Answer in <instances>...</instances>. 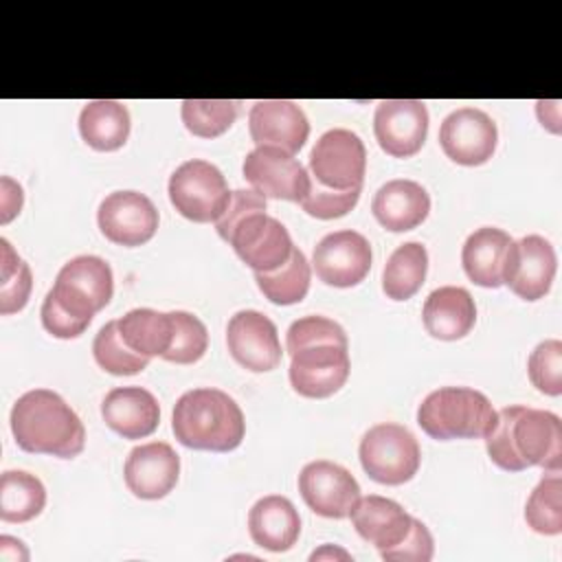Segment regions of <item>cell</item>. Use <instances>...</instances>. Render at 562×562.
<instances>
[{"instance_id":"cell-1","label":"cell","mask_w":562,"mask_h":562,"mask_svg":"<svg viewBox=\"0 0 562 562\" xmlns=\"http://www.w3.org/2000/svg\"><path fill=\"white\" fill-rule=\"evenodd\" d=\"M285 349L292 389L312 400L334 395L349 378V342L345 329L327 316H303L288 327Z\"/></svg>"},{"instance_id":"cell-2","label":"cell","mask_w":562,"mask_h":562,"mask_svg":"<svg viewBox=\"0 0 562 562\" xmlns=\"http://www.w3.org/2000/svg\"><path fill=\"white\" fill-rule=\"evenodd\" d=\"M485 448L490 459L507 472H522L531 465L560 472L562 422L551 411L505 406L485 435Z\"/></svg>"},{"instance_id":"cell-3","label":"cell","mask_w":562,"mask_h":562,"mask_svg":"<svg viewBox=\"0 0 562 562\" xmlns=\"http://www.w3.org/2000/svg\"><path fill=\"white\" fill-rule=\"evenodd\" d=\"M215 228L255 272L277 270L294 250L288 228L266 213V198L255 189L233 191L231 204Z\"/></svg>"},{"instance_id":"cell-4","label":"cell","mask_w":562,"mask_h":562,"mask_svg":"<svg viewBox=\"0 0 562 562\" xmlns=\"http://www.w3.org/2000/svg\"><path fill=\"white\" fill-rule=\"evenodd\" d=\"M11 432L24 452L77 457L86 446V428L66 400L50 389H33L11 408Z\"/></svg>"},{"instance_id":"cell-5","label":"cell","mask_w":562,"mask_h":562,"mask_svg":"<svg viewBox=\"0 0 562 562\" xmlns=\"http://www.w3.org/2000/svg\"><path fill=\"white\" fill-rule=\"evenodd\" d=\"M171 430L187 448L231 452L241 443L246 422L239 404L228 393L202 386L178 397L171 415Z\"/></svg>"},{"instance_id":"cell-6","label":"cell","mask_w":562,"mask_h":562,"mask_svg":"<svg viewBox=\"0 0 562 562\" xmlns=\"http://www.w3.org/2000/svg\"><path fill=\"white\" fill-rule=\"evenodd\" d=\"M496 422L492 402L470 386H441L417 408L422 430L439 441L485 437Z\"/></svg>"},{"instance_id":"cell-7","label":"cell","mask_w":562,"mask_h":562,"mask_svg":"<svg viewBox=\"0 0 562 562\" xmlns=\"http://www.w3.org/2000/svg\"><path fill=\"white\" fill-rule=\"evenodd\" d=\"M362 470L382 485H402L411 481L422 463V450L415 435L393 422L371 426L358 448Z\"/></svg>"},{"instance_id":"cell-8","label":"cell","mask_w":562,"mask_h":562,"mask_svg":"<svg viewBox=\"0 0 562 562\" xmlns=\"http://www.w3.org/2000/svg\"><path fill=\"white\" fill-rule=\"evenodd\" d=\"M114 292L112 268L97 255H79L61 266L48 296L70 316L92 323V316L103 310Z\"/></svg>"},{"instance_id":"cell-9","label":"cell","mask_w":562,"mask_h":562,"mask_svg":"<svg viewBox=\"0 0 562 562\" xmlns=\"http://www.w3.org/2000/svg\"><path fill=\"white\" fill-rule=\"evenodd\" d=\"M224 173L200 158L182 162L169 178V200L173 209L198 224L217 222L231 204Z\"/></svg>"},{"instance_id":"cell-10","label":"cell","mask_w":562,"mask_h":562,"mask_svg":"<svg viewBox=\"0 0 562 562\" xmlns=\"http://www.w3.org/2000/svg\"><path fill=\"white\" fill-rule=\"evenodd\" d=\"M367 149L360 136L345 127L327 130L310 154V176L329 189H362Z\"/></svg>"},{"instance_id":"cell-11","label":"cell","mask_w":562,"mask_h":562,"mask_svg":"<svg viewBox=\"0 0 562 562\" xmlns=\"http://www.w3.org/2000/svg\"><path fill=\"white\" fill-rule=\"evenodd\" d=\"M555 270L558 257L551 241L542 235H527L509 244L503 285L525 301H538L551 290Z\"/></svg>"},{"instance_id":"cell-12","label":"cell","mask_w":562,"mask_h":562,"mask_svg":"<svg viewBox=\"0 0 562 562\" xmlns=\"http://www.w3.org/2000/svg\"><path fill=\"white\" fill-rule=\"evenodd\" d=\"M371 244L358 231L345 228L325 235L312 255L316 277L334 288H351L371 270Z\"/></svg>"},{"instance_id":"cell-13","label":"cell","mask_w":562,"mask_h":562,"mask_svg":"<svg viewBox=\"0 0 562 562\" xmlns=\"http://www.w3.org/2000/svg\"><path fill=\"white\" fill-rule=\"evenodd\" d=\"M496 123L479 108H459L441 121L439 145L457 165L476 167L487 162L496 151Z\"/></svg>"},{"instance_id":"cell-14","label":"cell","mask_w":562,"mask_h":562,"mask_svg":"<svg viewBox=\"0 0 562 562\" xmlns=\"http://www.w3.org/2000/svg\"><path fill=\"white\" fill-rule=\"evenodd\" d=\"M158 211L154 202L138 191H114L103 198L97 222L105 239L119 246H143L158 231Z\"/></svg>"},{"instance_id":"cell-15","label":"cell","mask_w":562,"mask_h":562,"mask_svg":"<svg viewBox=\"0 0 562 562\" xmlns=\"http://www.w3.org/2000/svg\"><path fill=\"white\" fill-rule=\"evenodd\" d=\"M299 492L305 505L325 518L349 516L360 498V485L353 474L327 459H316L303 465L299 474Z\"/></svg>"},{"instance_id":"cell-16","label":"cell","mask_w":562,"mask_h":562,"mask_svg":"<svg viewBox=\"0 0 562 562\" xmlns=\"http://www.w3.org/2000/svg\"><path fill=\"white\" fill-rule=\"evenodd\" d=\"M248 184L272 200L301 202L310 187V173L290 154L277 147H255L241 165Z\"/></svg>"},{"instance_id":"cell-17","label":"cell","mask_w":562,"mask_h":562,"mask_svg":"<svg viewBox=\"0 0 562 562\" xmlns=\"http://www.w3.org/2000/svg\"><path fill=\"white\" fill-rule=\"evenodd\" d=\"M373 134L382 151L393 158L415 156L428 134V110L417 99L380 101L373 114Z\"/></svg>"},{"instance_id":"cell-18","label":"cell","mask_w":562,"mask_h":562,"mask_svg":"<svg viewBox=\"0 0 562 562\" xmlns=\"http://www.w3.org/2000/svg\"><path fill=\"white\" fill-rule=\"evenodd\" d=\"M226 345L237 364L248 371H272L281 362L277 325L257 310H239L226 327Z\"/></svg>"},{"instance_id":"cell-19","label":"cell","mask_w":562,"mask_h":562,"mask_svg":"<svg viewBox=\"0 0 562 562\" xmlns=\"http://www.w3.org/2000/svg\"><path fill=\"white\" fill-rule=\"evenodd\" d=\"M248 132L257 147H277L294 156L310 136V123L294 101L266 99L250 108Z\"/></svg>"},{"instance_id":"cell-20","label":"cell","mask_w":562,"mask_h":562,"mask_svg":"<svg viewBox=\"0 0 562 562\" xmlns=\"http://www.w3.org/2000/svg\"><path fill=\"white\" fill-rule=\"evenodd\" d=\"M123 476L127 490L145 501L167 496L180 476V457L167 441H149L130 450Z\"/></svg>"},{"instance_id":"cell-21","label":"cell","mask_w":562,"mask_h":562,"mask_svg":"<svg viewBox=\"0 0 562 562\" xmlns=\"http://www.w3.org/2000/svg\"><path fill=\"white\" fill-rule=\"evenodd\" d=\"M349 518L360 538L375 544L380 555L393 551L413 527V516L406 514L400 503L378 494L360 496L353 503Z\"/></svg>"},{"instance_id":"cell-22","label":"cell","mask_w":562,"mask_h":562,"mask_svg":"<svg viewBox=\"0 0 562 562\" xmlns=\"http://www.w3.org/2000/svg\"><path fill=\"white\" fill-rule=\"evenodd\" d=\"M101 417L123 439H143L158 428L160 406L143 386H116L103 397Z\"/></svg>"},{"instance_id":"cell-23","label":"cell","mask_w":562,"mask_h":562,"mask_svg":"<svg viewBox=\"0 0 562 562\" xmlns=\"http://www.w3.org/2000/svg\"><path fill=\"white\" fill-rule=\"evenodd\" d=\"M371 211L380 226L391 233L413 231L428 217L430 195L415 180H389L375 191Z\"/></svg>"},{"instance_id":"cell-24","label":"cell","mask_w":562,"mask_h":562,"mask_svg":"<svg viewBox=\"0 0 562 562\" xmlns=\"http://www.w3.org/2000/svg\"><path fill=\"white\" fill-rule=\"evenodd\" d=\"M248 531L257 547L281 553L296 544L301 533V518L290 498L270 494L250 507Z\"/></svg>"},{"instance_id":"cell-25","label":"cell","mask_w":562,"mask_h":562,"mask_svg":"<svg viewBox=\"0 0 562 562\" xmlns=\"http://www.w3.org/2000/svg\"><path fill=\"white\" fill-rule=\"evenodd\" d=\"M422 321L426 331L439 340H459L476 323V305L465 288L443 285L426 296Z\"/></svg>"},{"instance_id":"cell-26","label":"cell","mask_w":562,"mask_h":562,"mask_svg":"<svg viewBox=\"0 0 562 562\" xmlns=\"http://www.w3.org/2000/svg\"><path fill=\"white\" fill-rule=\"evenodd\" d=\"M514 239L494 226L476 228L461 248V263L468 279L481 288H501L509 244Z\"/></svg>"},{"instance_id":"cell-27","label":"cell","mask_w":562,"mask_h":562,"mask_svg":"<svg viewBox=\"0 0 562 562\" xmlns=\"http://www.w3.org/2000/svg\"><path fill=\"white\" fill-rule=\"evenodd\" d=\"M130 112L121 101L97 99L83 105L79 114V134L97 151H114L130 136Z\"/></svg>"},{"instance_id":"cell-28","label":"cell","mask_w":562,"mask_h":562,"mask_svg":"<svg viewBox=\"0 0 562 562\" xmlns=\"http://www.w3.org/2000/svg\"><path fill=\"white\" fill-rule=\"evenodd\" d=\"M116 325L125 345L145 358H154V356L162 358L173 338L171 312L136 307V310H130L125 316H121Z\"/></svg>"},{"instance_id":"cell-29","label":"cell","mask_w":562,"mask_h":562,"mask_svg":"<svg viewBox=\"0 0 562 562\" xmlns=\"http://www.w3.org/2000/svg\"><path fill=\"white\" fill-rule=\"evenodd\" d=\"M428 272V252L419 241L397 246L382 270V290L393 301H406L422 288Z\"/></svg>"},{"instance_id":"cell-30","label":"cell","mask_w":562,"mask_h":562,"mask_svg":"<svg viewBox=\"0 0 562 562\" xmlns=\"http://www.w3.org/2000/svg\"><path fill=\"white\" fill-rule=\"evenodd\" d=\"M46 505L44 483L24 470H7L0 476V518L7 522H26Z\"/></svg>"},{"instance_id":"cell-31","label":"cell","mask_w":562,"mask_h":562,"mask_svg":"<svg viewBox=\"0 0 562 562\" xmlns=\"http://www.w3.org/2000/svg\"><path fill=\"white\" fill-rule=\"evenodd\" d=\"M312 268L305 255L294 246L290 259L270 272H255L261 294L277 305H292L305 299L310 290Z\"/></svg>"},{"instance_id":"cell-32","label":"cell","mask_w":562,"mask_h":562,"mask_svg":"<svg viewBox=\"0 0 562 562\" xmlns=\"http://www.w3.org/2000/svg\"><path fill=\"white\" fill-rule=\"evenodd\" d=\"M562 479L560 472H547L525 505L527 525L542 536H558L562 531Z\"/></svg>"},{"instance_id":"cell-33","label":"cell","mask_w":562,"mask_h":562,"mask_svg":"<svg viewBox=\"0 0 562 562\" xmlns=\"http://www.w3.org/2000/svg\"><path fill=\"white\" fill-rule=\"evenodd\" d=\"M239 103L228 99H184L180 116L184 127L200 138H215L231 130L237 119Z\"/></svg>"},{"instance_id":"cell-34","label":"cell","mask_w":562,"mask_h":562,"mask_svg":"<svg viewBox=\"0 0 562 562\" xmlns=\"http://www.w3.org/2000/svg\"><path fill=\"white\" fill-rule=\"evenodd\" d=\"M97 364L112 375H134L149 364V358L132 351L119 334L116 321L105 323L92 342Z\"/></svg>"},{"instance_id":"cell-35","label":"cell","mask_w":562,"mask_h":562,"mask_svg":"<svg viewBox=\"0 0 562 562\" xmlns=\"http://www.w3.org/2000/svg\"><path fill=\"white\" fill-rule=\"evenodd\" d=\"M2 246V263H0V314L20 312L33 288L31 268L24 259H20L7 239H0Z\"/></svg>"},{"instance_id":"cell-36","label":"cell","mask_w":562,"mask_h":562,"mask_svg":"<svg viewBox=\"0 0 562 562\" xmlns=\"http://www.w3.org/2000/svg\"><path fill=\"white\" fill-rule=\"evenodd\" d=\"M171 316H173V338L162 360L176 362V364L198 362L209 347V331L204 323L195 314H189L182 310L171 312Z\"/></svg>"},{"instance_id":"cell-37","label":"cell","mask_w":562,"mask_h":562,"mask_svg":"<svg viewBox=\"0 0 562 562\" xmlns=\"http://www.w3.org/2000/svg\"><path fill=\"white\" fill-rule=\"evenodd\" d=\"M527 371L531 384L544 395H560L562 393V342L551 338L540 342L529 360Z\"/></svg>"},{"instance_id":"cell-38","label":"cell","mask_w":562,"mask_h":562,"mask_svg":"<svg viewBox=\"0 0 562 562\" xmlns=\"http://www.w3.org/2000/svg\"><path fill=\"white\" fill-rule=\"evenodd\" d=\"M360 191L362 189H349V191H336L329 187L318 184L312 176H310V187L307 193L303 195V200L299 202L303 206V211L312 217L318 220H334V217H342L347 215L360 200Z\"/></svg>"},{"instance_id":"cell-39","label":"cell","mask_w":562,"mask_h":562,"mask_svg":"<svg viewBox=\"0 0 562 562\" xmlns=\"http://www.w3.org/2000/svg\"><path fill=\"white\" fill-rule=\"evenodd\" d=\"M435 553V542H432V536L428 531V527L413 518V527L408 531V536L393 549L389 551L386 555H382V560H415V562H428Z\"/></svg>"},{"instance_id":"cell-40","label":"cell","mask_w":562,"mask_h":562,"mask_svg":"<svg viewBox=\"0 0 562 562\" xmlns=\"http://www.w3.org/2000/svg\"><path fill=\"white\" fill-rule=\"evenodd\" d=\"M22 202H24L22 187L15 184L11 178H2V213H0V222L2 224L11 222L20 213Z\"/></svg>"},{"instance_id":"cell-41","label":"cell","mask_w":562,"mask_h":562,"mask_svg":"<svg viewBox=\"0 0 562 562\" xmlns=\"http://www.w3.org/2000/svg\"><path fill=\"white\" fill-rule=\"evenodd\" d=\"M26 558H29V553L20 540L9 538V536L0 538V560L2 562H15V560H26Z\"/></svg>"}]
</instances>
